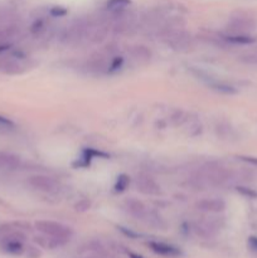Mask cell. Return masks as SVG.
<instances>
[{
    "label": "cell",
    "instance_id": "1",
    "mask_svg": "<svg viewBox=\"0 0 257 258\" xmlns=\"http://www.w3.org/2000/svg\"><path fill=\"white\" fill-rule=\"evenodd\" d=\"M257 18L247 12H238L229 19L227 30L229 34H249L256 29Z\"/></svg>",
    "mask_w": 257,
    "mask_h": 258
},
{
    "label": "cell",
    "instance_id": "2",
    "mask_svg": "<svg viewBox=\"0 0 257 258\" xmlns=\"http://www.w3.org/2000/svg\"><path fill=\"white\" fill-rule=\"evenodd\" d=\"M35 228H37V231L39 232V233L44 234V236L63 239V241L67 242L73 234L72 229H71L70 227L54 221H38L37 223H35Z\"/></svg>",
    "mask_w": 257,
    "mask_h": 258
},
{
    "label": "cell",
    "instance_id": "3",
    "mask_svg": "<svg viewBox=\"0 0 257 258\" xmlns=\"http://www.w3.org/2000/svg\"><path fill=\"white\" fill-rule=\"evenodd\" d=\"M231 171L227 170L226 168H222V166H209V168L203 169L201 171L202 180L213 186L224 185L227 181L231 180Z\"/></svg>",
    "mask_w": 257,
    "mask_h": 258
},
{
    "label": "cell",
    "instance_id": "4",
    "mask_svg": "<svg viewBox=\"0 0 257 258\" xmlns=\"http://www.w3.org/2000/svg\"><path fill=\"white\" fill-rule=\"evenodd\" d=\"M25 237L20 233L9 234L2 241V249L13 256H19L24 251Z\"/></svg>",
    "mask_w": 257,
    "mask_h": 258
},
{
    "label": "cell",
    "instance_id": "5",
    "mask_svg": "<svg viewBox=\"0 0 257 258\" xmlns=\"http://www.w3.org/2000/svg\"><path fill=\"white\" fill-rule=\"evenodd\" d=\"M90 24L85 20H80V22H76L71 25L67 29L65 35V40L67 43H77L82 39L85 35H87V30Z\"/></svg>",
    "mask_w": 257,
    "mask_h": 258
},
{
    "label": "cell",
    "instance_id": "6",
    "mask_svg": "<svg viewBox=\"0 0 257 258\" xmlns=\"http://www.w3.org/2000/svg\"><path fill=\"white\" fill-rule=\"evenodd\" d=\"M30 186L39 191H44V193H52L57 189V183L54 179L49 178L47 175H33L29 178Z\"/></svg>",
    "mask_w": 257,
    "mask_h": 258
},
{
    "label": "cell",
    "instance_id": "7",
    "mask_svg": "<svg viewBox=\"0 0 257 258\" xmlns=\"http://www.w3.org/2000/svg\"><path fill=\"white\" fill-rule=\"evenodd\" d=\"M136 186H138V190L140 193L145 194V196H158L160 193L159 184L154 179H151L150 176H139L138 180H136Z\"/></svg>",
    "mask_w": 257,
    "mask_h": 258
},
{
    "label": "cell",
    "instance_id": "8",
    "mask_svg": "<svg viewBox=\"0 0 257 258\" xmlns=\"http://www.w3.org/2000/svg\"><path fill=\"white\" fill-rule=\"evenodd\" d=\"M166 42L175 49H181V48L188 47L190 43V35L183 30H171L166 34Z\"/></svg>",
    "mask_w": 257,
    "mask_h": 258
},
{
    "label": "cell",
    "instance_id": "9",
    "mask_svg": "<svg viewBox=\"0 0 257 258\" xmlns=\"http://www.w3.org/2000/svg\"><path fill=\"white\" fill-rule=\"evenodd\" d=\"M197 208L202 212H207V213H221L226 209V203L219 198L202 199L197 203Z\"/></svg>",
    "mask_w": 257,
    "mask_h": 258
},
{
    "label": "cell",
    "instance_id": "10",
    "mask_svg": "<svg viewBox=\"0 0 257 258\" xmlns=\"http://www.w3.org/2000/svg\"><path fill=\"white\" fill-rule=\"evenodd\" d=\"M149 247L156 254H160L164 257H178L181 254V251L171 244L164 243V242H150Z\"/></svg>",
    "mask_w": 257,
    "mask_h": 258
},
{
    "label": "cell",
    "instance_id": "11",
    "mask_svg": "<svg viewBox=\"0 0 257 258\" xmlns=\"http://www.w3.org/2000/svg\"><path fill=\"white\" fill-rule=\"evenodd\" d=\"M108 34V28L107 25L105 24H97V25H93V27H88L87 30V35H88V39L91 40L92 43H98L103 42L106 39Z\"/></svg>",
    "mask_w": 257,
    "mask_h": 258
},
{
    "label": "cell",
    "instance_id": "12",
    "mask_svg": "<svg viewBox=\"0 0 257 258\" xmlns=\"http://www.w3.org/2000/svg\"><path fill=\"white\" fill-rule=\"evenodd\" d=\"M20 165L19 156L0 151V170H14Z\"/></svg>",
    "mask_w": 257,
    "mask_h": 258
},
{
    "label": "cell",
    "instance_id": "13",
    "mask_svg": "<svg viewBox=\"0 0 257 258\" xmlns=\"http://www.w3.org/2000/svg\"><path fill=\"white\" fill-rule=\"evenodd\" d=\"M125 209L135 218H144L146 216V208L138 199H127L125 202Z\"/></svg>",
    "mask_w": 257,
    "mask_h": 258
},
{
    "label": "cell",
    "instance_id": "14",
    "mask_svg": "<svg viewBox=\"0 0 257 258\" xmlns=\"http://www.w3.org/2000/svg\"><path fill=\"white\" fill-rule=\"evenodd\" d=\"M35 241H37V243L39 244V246L44 247V248H48V249L58 248V247H62L63 244L67 243V241H63V239H58V238H53V237L44 236V234H43V237L35 238Z\"/></svg>",
    "mask_w": 257,
    "mask_h": 258
},
{
    "label": "cell",
    "instance_id": "15",
    "mask_svg": "<svg viewBox=\"0 0 257 258\" xmlns=\"http://www.w3.org/2000/svg\"><path fill=\"white\" fill-rule=\"evenodd\" d=\"M224 39L229 43H233V44L241 45L252 44V43L256 42V38L249 34H227Z\"/></svg>",
    "mask_w": 257,
    "mask_h": 258
},
{
    "label": "cell",
    "instance_id": "16",
    "mask_svg": "<svg viewBox=\"0 0 257 258\" xmlns=\"http://www.w3.org/2000/svg\"><path fill=\"white\" fill-rule=\"evenodd\" d=\"M216 227L209 222H199L196 224V232L202 237H213L216 233Z\"/></svg>",
    "mask_w": 257,
    "mask_h": 258
},
{
    "label": "cell",
    "instance_id": "17",
    "mask_svg": "<svg viewBox=\"0 0 257 258\" xmlns=\"http://www.w3.org/2000/svg\"><path fill=\"white\" fill-rule=\"evenodd\" d=\"M130 4V0H108L106 7H107V9L111 10V12L118 13L122 12V10L125 9V8H127Z\"/></svg>",
    "mask_w": 257,
    "mask_h": 258
},
{
    "label": "cell",
    "instance_id": "18",
    "mask_svg": "<svg viewBox=\"0 0 257 258\" xmlns=\"http://www.w3.org/2000/svg\"><path fill=\"white\" fill-rule=\"evenodd\" d=\"M133 54L136 59L139 60H149L151 57V53L150 50L148 49L146 47H143V45H139V47H135L133 49Z\"/></svg>",
    "mask_w": 257,
    "mask_h": 258
},
{
    "label": "cell",
    "instance_id": "19",
    "mask_svg": "<svg viewBox=\"0 0 257 258\" xmlns=\"http://www.w3.org/2000/svg\"><path fill=\"white\" fill-rule=\"evenodd\" d=\"M241 60H243L244 63H251V64H257V49L253 52L246 53L241 57Z\"/></svg>",
    "mask_w": 257,
    "mask_h": 258
},
{
    "label": "cell",
    "instance_id": "20",
    "mask_svg": "<svg viewBox=\"0 0 257 258\" xmlns=\"http://www.w3.org/2000/svg\"><path fill=\"white\" fill-rule=\"evenodd\" d=\"M121 64H122V58L121 57L112 58V60H111V63H110V71L117 70V68L121 67Z\"/></svg>",
    "mask_w": 257,
    "mask_h": 258
},
{
    "label": "cell",
    "instance_id": "21",
    "mask_svg": "<svg viewBox=\"0 0 257 258\" xmlns=\"http://www.w3.org/2000/svg\"><path fill=\"white\" fill-rule=\"evenodd\" d=\"M90 208V202L88 201H81L80 203L76 204V211L78 212H85Z\"/></svg>",
    "mask_w": 257,
    "mask_h": 258
},
{
    "label": "cell",
    "instance_id": "22",
    "mask_svg": "<svg viewBox=\"0 0 257 258\" xmlns=\"http://www.w3.org/2000/svg\"><path fill=\"white\" fill-rule=\"evenodd\" d=\"M8 47L7 44V34H5L4 30L0 28V52H2L3 49H5V48Z\"/></svg>",
    "mask_w": 257,
    "mask_h": 258
},
{
    "label": "cell",
    "instance_id": "23",
    "mask_svg": "<svg viewBox=\"0 0 257 258\" xmlns=\"http://www.w3.org/2000/svg\"><path fill=\"white\" fill-rule=\"evenodd\" d=\"M50 13H52V15H54V17H62V15L67 14V10H66L65 8L55 7L50 10Z\"/></svg>",
    "mask_w": 257,
    "mask_h": 258
},
{
    "label": "cell",
    "instance_id": "24",
    "mask_svg": "<svg viewBox=\"0 0 257 258\" xmlns=\"http://www.w3.org/2000/svg\"><path fill=\"white\" fill-rule=\"evenodd\" d=\"M242 160L247 161V163L252 164V165H256L257 166V158H251V156H242Z\"/></svg>",
    "mask_w": 257,
    "mask_h": 258
},
{
    "label": "cell",
    "instance_id": "25",
    "mask_svg": "<svg viewBox=\"0 0 257 258\" xmlns=\"http://www.w3.org/2000/svg\"><path fill=\"white\" fill-rule=\"evenodd\" d=\"M248 243L252 248L257 249V237H251V238L248 239Z\"/></svg>",
    "mask_w": 257,
    "mask_h": 258
},
{
    "label": "cell",
    "instance_id": "26",
    "mask_svg": "<svg viewBox=\"0 0 257 258\" xmlns=\"http://www.w3.org/2000/svg\"><path fill=\"white\" fill-rule=\"evenodd\" d=\"M13 123L10 122L9 120H8V118H5V117H3V116H0V126H12Z\"/></svg>",
    "mask_w": 257,
    "mask_h": 258
},
{
    "label": "cell",
    "instance_id": "27",
    "mask_svg": "<svg viewBox=\"0 0 257 258\" xmlns=\"http://www.w3.org/2000/svg\"><path fill=\"white\" fill-rule=\"evenodd\" d=\"M239 191H242L243 194H246V196L248 197H257V194L254 193V191H251V190H244V188H238Z\"/></svg>",
    "mask_w": 257,
    "mask_h": 258
}]
</instances>
